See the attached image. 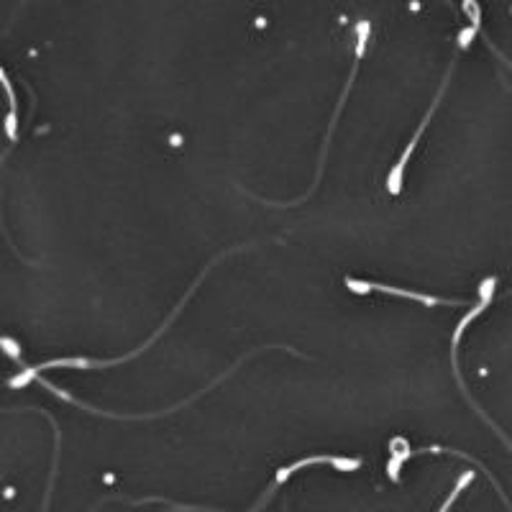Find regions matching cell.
<instances>
[{
  "label": "cell",
  "instance_id": "cell-2",
  "mask_svg": "<svg viewBox=\"0 0 512 512\" xmlns=\"http://www.w3.org/2000/svg\"><path fill=\"white\" fill-rule=\"evenodd\" d=\"M454 67H456V57H454V62H451V67H448L446 77H443L441 88H438V93H436V98H433L431 108H428V113H425L423 121H420L418 131H415L413 139H410V144L405 146V152L400 154V159H397V164H395V167H392L390 177H387V190H390L392 195H400V192H402V175H405V167H408L410 157H413V152H415V146H418L420 136H423V131H425V128H428V123H431L433 113H436V108H438V105H441L443 93H446V88H448V80H451V75H454Z\"/></svg>",
  "mask_w": 512,
  "mask_h": 512
},
{
  "label": "cell",
  "instance_id": "cell-6",
  "mask_svg": "<svg viewBox=\"0 0 512 512\" xmlns=\"http://www.w3.org/2000/svg\"><path fill=\"white\" fill-rule=\"evenodd\" d=\"M6 154H8V149H6V152H3V154H0V164L6 162Z\"/></svg>",
  "mask_w": 512,
  "mask_h": 512
},
{
  "label": "cell",
  "instance_id": "cell-4",
  "mask_svg": "<svg viewBox=\"0 0 512 512\" xmlns=\"http://www.w3.org/2000/svg\"><path fill=\"white\" fill-rule=\"evenodd\" d=\"M0 85H3V90L8 93V116H6V123H3V128H6V136L11 144H16L18 141V100H16V90H13V82L11 77L6 75V70L0 67Z\"/></svg>",
  "mask_w": 512,
  "mask_h": 512
},
{
  "label": "cell",
  "instance_id": "cell-3",
  "mask_svg": "<svg viewBox=\"0 0 512 512\" xmlns=\"http://www.w3.org/2000/svg\"><path fill=\"white\" fill-rule=\"evenodd\" d=\"M346 287L356 295H364V292H387V295H400L408 297V300H418L423 305H451V308H459V305H466L464 300H446V297H436V295H423V292H413V290H402V287H390V285H379V282H364V280H351L346 277Z\"/></svg>",
  "mask_w": 512,
  "mask_h": 512
},
{
  "label": "cell",
  "instance_id": "cell-1",
  "mask_svg": "<svg viewBox=\"0 0 512 512\" xmlns=\"http://www.w3.org/2000/svg\"><path fill=\"white\" fill-rule=\"evenodd\" d=\"M495 292H497V277H487V280H484L482 285H479V303L474 305V308L469 310V313H466L464 318L459 320V326H456V331H454V338H451V361H454V374H456V382H459V387H461V392H464V397H466V400L472 402V408L477 410V413L482 415V418L487 420L489 425H492V431H495L497 436H500L502 441H505L507 446H510V451H512V443L507 441V436H505V433H502L500 428H497V425L492 423V420H489L487 415H484V410H479V405H477V402H474L472 397H469V392H466V384H464V379H461V374H459V344H461V336H464L466 326H469V323H472V320H477L479 315H482L484 310L489 308V303H492V297H495Z\"/></svg>",
  "mask_w": 512,
  "mask_h": 512
},
{
  "label": "cell",
  "instance_id": "cell-5",
  "mask_svg": "<svg viewBox=\"0 0 512 512\" xmlns=\"http://www.w3.org/2000/svg\"><path fill=\"white\" fill-rule=\"evenodd\" d=\"M34 413H41L44 418L52 423L54 428V456H52V472H49V482H47V492H44V502H41V512H49V500H52V489H54V479H57V466H59V448H62V433L57 428V420L47 413V410H36L31 408Z\"/></svg>",
  "mask_w": 512,
  "mask_h": 512
}]
</instances>
